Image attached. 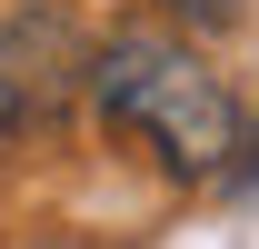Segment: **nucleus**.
<instances>
[{
    "mask_svg": "<svg viewBox=\"0 0 259 249\" xmlns=\"http://www.w3.org/2000/svg\"><path fill=\"white\" fill-rule=\"evenodd\" d=\"M100 50H80V30H70L60 10H30V20H0V150L20 140V130H40L50 110H60L80 80H90Z\"/></svg>",
    "mask_w": 259,
    "mask_h": 249,
    "instance_id": "f03ea898",
    "label": "nucleus"
},
{
    "mask_svg": "<svg viewBox=\"0 0 259 249\" xmlns=\"http://www.w3.org/2000/svg\"><path fill=\"white\" fill-rule=\"evenodd\" d=\"M160 10H169V20H190V30H220L239 0H160Z\"/></svg>",
    "mask_w": 259,
    "mask_h": 249,
    "instance_id": "7ed1b4c3",
    "label": "nucleus"
},
{
    "mask_svg": "<svg viewBox=\"0 0 259 249\" xmlns=\"http://www.w3.org/2000/svg\"><path fill=\"white\" fill-rule=\"evenodd\" d=\"M90 100H100L120 130H140L180 180H209V170H229V150H239V100L220 90V70L199 60L190 40H160V30L100 40Z\"/></svg>",
    "mask_w": 259,
    "mask_h": 249,
    "instance_id": "f257e3e1",
    "label": "nucleus"
}]
</instances>
